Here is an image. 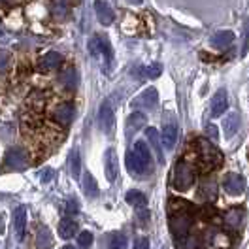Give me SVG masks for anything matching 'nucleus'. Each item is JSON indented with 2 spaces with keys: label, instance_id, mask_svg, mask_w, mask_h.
Instances as JSON below:
<instances>
[{
  "label": "nucleus",
  "instance_id": "1",
  "mask_svg": "<svg viewBox=\"0 0 249 249\" xmlns=\"http://www.w3.org/2000/svg\"><path fill=\"white\" fill-rule=\"evenodd\" d=\"M176 208H170V231L174 234V238L179 242L187 240V236L191 232L193 227V213H191V204L183 202V200H172Z\"/></svg>",
  "mask_w": 249,
  "mask_h": 249
},
{
  "label": "nucleus",
  "instance_id": "2",
  "mask_svg": "<svg viewBox=\"0 0 249 249\" xmlns=\"http://www.w3.org/2000/svg\"><path fill=\"white\" fill-rule=\"evenodd\" d=\"M196 157H198V162H200L204 170H213V168L221 166V162H223L221 151L206 138L196 140Z\"/></svg>",
  "mask_w": 249,
  "mask_h": 249
},
{
  "label": "nucleus",
  "instance_id": "3",
  "mask_svg": "<svg viewBox=\"0 0 249 249\" xmlns=\"http://www.w3.org/2000/svg\"><path fill=\"white\" fill-rule=\"evenodd\" d=\"M195 183V168L187 164L185 160H178L172 170V185L176 191H187Z\"/></svg>",
  "mask_w": 249,
  "mask_h": 249
},
{
  "label": "nucleus",
  "instance_id": "4",
  "mask_svg": "<svg viewBox=\"0 0 249 249\" xmlns=\"http://www.w3.org/2000/svg\"><path fill=\"white\" fill-rule=\"evenodd\" d=\"M29 160H31L29 153L25 149H21V147H12L4 155V164L10 170H23V168H27Z\"/></svg>",
  "mask_w": 249,
  "mask_h": 249
},
{
  "label": "nucleus",
  "instance_id": "5",
  "mask_svg": "<svg viewBox=\"0 0 249 249\" xmlns=\"http://www.w3.org/2000/svg\"><path fill=\"white\" fill-rule=\"evenodd\" d=\"M223 187H225V191H227L231 196H238V195H242V193L246 191V179H244L242 174L229 172V174H225V178H223Z\"/></svg>",
  "mask_w": 249,
  "mask_h": 249
},
{
  "label": "nucleus",
  "instance_id": "6",
  "mask_svg": "<svg viewBox=\"0 0 249 249\" xmlns=\"http://www.w3.org/2000/svg\"><path fill=\"white\" fill-rule=\"evenodd\" d=\"M104 170H106V179L109 183H113L119 176V157L113 147H109L104 155Z\"/></svg>",
  "mask_w": 249,
  "mask_h": 249
},
{
  "label": "nucleus",
  "instance_id": "7",
  "mask_svg": "<svg viewBox=\"0 0 249 249\" xmlns=\"http://www.w3.org/2000/svg\"><path fill=\"white\" fill-rule=\"evenodd\" d=\"M244 217H246L244 208L236 206V208H231V210H227V212H225V215H223V223H225V227H227V229H231V231H240V229H242V225H244Z\"/></svg>",
  "mask_w": 249,
  "mask_h": 249
},
{
  "label": "nucleus",
  "instance_id": "8",
  "mask_svg": "<svg viewBox=\"0 0 249 249\" xmlns=\"http://www.w3.org/2000/svg\"><path fill=\"white\" fill-rule=\"evenodd\" d=\"M157 104H159V93H157V89H153V87L145 89L143 93H140L132 100V106H134V108L155 109Z\"/></svg>",
  "mask_w": 249,
  "mask_h": 249
},
{
  "label": "nucleus",
  "instance_id": "9",
  "mask_svg": "<svg viewBox=\"0 0 249 249\" xmlns=\"http://www.w3.org/2000/svg\"><path fill=\"white\" fill-rule=\"evenodd\" d=\"M98 119H100V126L106 134H111L113 126H115V113H113V108L109 102H104L100 109H98Z\"/></svg>",
  "mask_w": 249,
  "mask_h": 249
},
{
  "label": "nucleus",
  "instance_id": "10",
  "mask_svg": "<svg viewBox=\"0 0 249 249\" xmlns=\"http://www.w3.org/2000/svg\"><path fill=\"white\" fill-rule=\"evenodd\" d=\"M53 117H55V121L62 126H68V124L72 123V119H74V106L70 104V102H62L59 104L55 111H53Z\"/></svg>",
  "mask_w": 249,
  "mask_h": 249
},
{
  "label": "nucleus",
  "instance_id": "11",
  "mask_svg": "<svg viewBox=\"0 0 249 249\" xmlns=\"http://www.w3.org/2000/svg\"><path fill=\"white\" fill-rule=\"evenodd\" d=\"M198 196L206 202H213L217 198V181L213 178H206L198 187Z\"/></svg>",
  "mask_w": 249,
  "mask_h": 249
},
{
  "label": "nucleus",
  "instance_id": "12",
  "mask_svg": "<svg viewBox=\"0 0 249 249\" xmlns=\"http://www.w3.org/2000/svg\"><path fill=\"white\" fill-rule=\"evenodd\" d=\"M62 64V57L61 53H57V51H49L46 53L42 59H40V72H55V70H59V66Z\"/></svg>",
  "mask_w": 249,
  "mask_h": 249
},
{
  "label": "nucleus",
  "instance_id": "13",
  "mask_svg": "<svg viewBox=\"0 0 249 249\" xmlns=\"http://www.w3.org/2000/svg\"><path fill=\"white\" fill-rule=\"evenodd\" d=\"M229 108V94L225 89H219L217 93L213 94V98H212V115L213 117H219V115H223L225 111Z\"/></svg>",
  "mask_w": 249,
  "mask_h": 249
},
{
  "label": "nucleus",
  "instance_id": "14",
  "mask_svg": "<svg viewBox=\"0 0 249 249\" xmlns=\"http://www.w3.org/2000/svg\"><path fill=\"white\" fill-rule=\"evenodd\" d=\"M143 124H145V115H143L142 111L130 113L128 119H126V124H124V134H126V138H130L132 134H136Z\"/></svg>",
  "mask_w": 249,
  "mask_h": 249
},
{
  "label": "nucleus",
  "instance_id": "15",
  "mask_svg": "<svg viewBox=\"0 0 249 249\" xmlns=\"http://www.w3.org/2000/svg\"><path fill=\"white\" fill-rule=\"evenodd\" d=\"M25 229H27V206H19L14 213V231L17 240H23Z\"/></svg>",
  "mask_w": 249,
  "mask_h": 249
},
{
  "label": "nucleus",
  "instance_id": "16",
  "mask_svg": "<svg viewBox=\"0 0 249 249\" xmlns=\"http://www.w3.org/2000/svg\"><path fill=\"white\" fill-rule=\"evenodd\" d=\"M94 12H96L98 21H100L104 27L111 25V23H113V19H115V16H113V10L109 8L104 0H96V2H94Z\"/></svg>",
  "mask_w": 249,
  "mask_h": 249
},
{
  "label": "nucleus",
  "instance_id": "17",
  "mask_svg": "<svg viewBox=\"0 0 249 249\" xmlns=\"http://www.w3.org/2000/svg\"><path fill=\"white\" fill-rule=\"evenodd\" d=\"M145 136H147V140H149V143H151V149L155 151L159 164H162V162H164V151H162V142H160V136H159L157 128L149 126V128L145 130Z\"/></svg>",
  "mask_w": 249,
  "mask_h": 249
},
{
  "label": "nucleus",
  "instance_id": "18",
  "mask_svg": "<svg viewBox=\"0 0 249 249\" xmlns=\"http://www.w3.org/2000/svg\"><path fill=\"white\" fill-rule=\"evenodd\" d=\"M126 168H128L130 174H134V176H142V174H145V172L149 170V166L134 151H128L126 153Z\"/></svg>",
  "mask_w": 249,
  "mask_h": 249
},
{
  "label": "nucleus",
  "instance_id": "19",
  "mask_svg": "<svg viewBox=\"0 0 249 249\" xmlns=\"http://www.w3.org/2000/svg\"><path fill=\"white\" fill-rule=\"evenodd\" d=\"M176 140H178V124L176 121H168L162 126V143L166 149H172L176 145Z\"/></svg>",
  "mask_w": 249,
  "mask_h": 249
},
{
  "label": "nucleus",
  "instance_id": "20",
  "mask_svg": "<svg viewBox=\"0 0 249 249\" xmlns=\"http://www.w3.org/2000/svg\"><path fill=\"white\" fill-rule=\"evenodd\" d=\"M234 42V32L232 31H219L212 36L210 44L215 49H227Z\"/></svg>",
  "mask_w": 249,
  "mask_h": 249
},
{
  "label": "nucleus",
  "instance_id": "21",
  "mask_svg": "<svg viewBox=\"0 0 249 249\" xmlns=\"http://www.w3.org/2000/svg\"><path fill=\"white\" fill-rule=\"evenodd\" d=\"M238 128H240V115H238L236 111H231V113L225 117V121H223L225 136H227V138H232L234 134L238 132Z\"/></svg>",
  "mask_w": 249,
  "mask_h": 249
},
{
  "label": "nucleus",
  "instance_id": "22",
  "mask_svg": "<svg viewBox=\"0 0 249 249\" xmlns=\"http://www.w3.org/2000/svg\"><path fill=\"white\" fill-rule=\"evenodd\" d=\"M59 83H61L66 91L76 89V85H78V72H76V68H66V70L61 74Z\"/></svg>",
  "mask_w": 249,
  "mask_h": 249
},
{
  "label": "nucleus",
  "instance_id": "23",
  "mask_svg": "<svg viewBox=\"0 0 249 249\" xmlns=\"http://www.w3.org/2000/svg\"><path fill=\"white\" fill-rule=\"evenodd\" d=\"M36 246L38 249H49L53 246V236H51V231L47 227H40L38 232H36Z\"/></svg>",
  "mask_w": 249,
  "mask_h": 249
},
{
  "label": "nucleus",
  "instance_id": "24",
  "mask_svg": "<svg viewBox=\"0 0 249 249\" xmlns=\"http://www.w3.org/2000/svg\"><path fill=\"white\" fill-rule=\"evenodd\" d=\"M76 231H78V225H76L74 219H62L61 223H59V236L64 238V240L72 238L76 234Z\"/></svg>",
  "mask_w": 249,
  "mask_h": 249
},
{
  "label": "nucleus",
  "instance_id": "25",
  "mask_svg": "<svg viewBox=\"0 0 249 249\" xmlns=\"http://www.w3.org/2000/svg\"><path fill=\"white\" fill-rule=\"evenodd\" d=\"M83 191H85V195L87 196H91V198H94L96 195H98V185H96V179H94L93 176L87 172V174H83Z\"/></svg>",
  "mask_w": 249,
  "mask_h": 249
},
{
  "label": "nucleus",
  "instance_id": "26",
  "mask_svg": "<svg viewBox=\"0 0 249 249\" xmlns=\"http://www.w3.org/2000/svg\"><path fill=\"white\" fill-rule=\"evenodd\" d=\"M132 151H134V153L140 157L142 160L151 168V151H149V147L145 145V142H136L134 147H132Z\"/></svg>",
  "mask_w": 249,
  "mask_h": 249
},
{
  "label": "nucleus",
  "instance_id": "27",
  "mask_svg": "<svg viewBox=\"0 0 249 249\" xmlns=\"http://www.w3.org/2000/svg\"><path fill=\"white\" fill-rule=\"evenodd\" d=\"M126 202L130 204V206H134V208H145L147 198H145V195L140 193V191H128L126 193Z\"/></svg>",
  "mask_w": 249,
  "mask_h": 249
},
{
  "label": "nucleus",
  "instance_id": "28",
  "mask_svg": "<svg viewBox=\"0 0 249 249\" xmlns=\"http://www.w3.org/2000/svg\"><path fill=\"white\" fill-rule=\"evenodd\" d=\"M108 249H126V238L123 234H113L108 244Z\"/></svg>",
  "mask_w": 249,
  "mask_h": 249
},
{
  "label": "nucleus",
  "instance_id": "29",
  "mask_svg": "<svg viewBox=\"0 0 249 249\" xmlns=\"http://www.w3.org/2000/svg\"><path fill=\"white\" fill-rule=\"evenodd\" d=\"M10 66H12V55H10L8 51L0 49V74L8 72V70H10Z\"/></svg>",
  "mask_w": 249,
  "mask_h": 249
},
{
  "label": "nucleus",
  "instance_id": "30",
  "mask_svg": "<svg viewBox=\"0 0 249 249\" xmlns=\"http://www.w3.org/2000/svg\"><path fill=\"white\" fill-rule=\"evenodd\" d=\"M70 168H72V174L74 178H79V168H81V160H79V151L74 149L72 155H70Z\"/></svg>",
  "mask_w": 249,
  "mask_h": 249
},
{
  "label": "nucleus",
  "instance_id": "31",
  "mask_svg": "<svg viewBox=\"0 0 249 249\" xmlns=\"http://www.w3.org/2000/svg\"><path fill=\"white\" fill-rule=\"evenodd\" d=\"M78 244L79 248L83 249H89L91 246H93V234L89 232V231H85V232H81L78 236Z\"/></svg>",
  "mask_w": 249,
  "mask_h": 249
},
{
  "label": "nucleus",
  "instance_id": "32",
  "mask_svg": "<svg viewBox=\"0 0 249 249\" xmlns=\"http://www.w3.org/2000/svg\"><path fill=\"white\" fill-rule=\"evenodd\" d=\"M160 72H162V66L160 64H149L147 68H145V76L147 78H151V79H155V78H159L160 76Z\"/></svg>",
  "mask_w": 249,
  "mask_h": 249
},
{
  "label": "nucleus",
  "instance_id": "33",
  "mask_svg": "<svg viewBox=\"0 0 249 249\" xmlns=\"http://www.w3.org/2000/svg\"><path fill=\"white\" fill-rule=\"evenodd\" d=\"M40 178H42V181H51L53 178H55V170L53 168H44V170L40 172Z\"/></svg>",
  "mask_w": 249,
  "mask_h": 249
},
{
  "label": "nucleus",
  "instance_id": "34",
  "mask_svg": "<svg viewBox=\"0 0 249 249\" xmlns=\"http://www.w3.org/2000/svg\"><path fill=\"white\" fill-rule=\"evenodd\" d=\"M132 249H149V238H145V236L138 238V240L134 242V248Z\"/></svg>",
  "mask_w": 249,
  "mask_h": 249
},
{
  "label": "nucleus",
  "instance_id": "35",
  "mask_svg": "<svg viewBox=\"0 0 249 249\" xmlns=\"http://www.w3.org/2000/svg\"><path fill=\"white\" fill-rule=\"evenodd\" d=\"M138 219H140L142 223H145L149 219V212L145 208H138Z\"/></svg>",
  "mask_w": 249,
  "mask_h": 249
},
{
  "label": "nucleus",
  "instance_id": "36",
  "mask_svg": "<svg viewBox=\"0 0 249 249\" xmlns=\"http://www.w3.org/2000/svg\"><path fill=\"white\" fill-rule=\"evenodd\" d=\"M249 51V25H248V34H246V40H244V46H242V55L246 57V53Z\"/></svg>",
  "mask_w": 249,
  "mask_h": 249
},
{
  "label": "nucleus",
  "instance_id": "37",
  "mask_svg": "<svg viewBox=\"0 0 249 249\" xmlns=\"http://www.w3.org/2000/svg\"><path fill=\"white\" fill-rule=\"evenodd\" d=\"M206 132H208V136H212L213 140H217V128H215L213 124H210V126L206 128Z\"/></svg>",
  "mask_w": 249,
  "mask_h": 249
},
{
  "label": "nucleus",
  "instance_id": "38",
  "mask_svg": "<svg viewBox=\"0 0 249 249\" xmlns=\"http://www.w3.org/2000/svg\"><path fill=\"white\" fill-rule=\"evenodd\" d=\"M66 212H68V213H76V212H78V202H76V200H70Z\"/></svg>",
  "mask_w": 249,
  "mask_h": 249
},
{
  "label": "nucleus",
  "instance_id": "39",
  "mask_svg": "<svg viewBox=\"0 0 249 249\" xmlns=\"http://www.w3.org/2000/svg\"><path fill=\"white\" fill-rule=\"evenodd\" d=\"M55 4H62V6H68V4H72L74 0H53Z\"/></svg>",
  "mask_w": 249,
  "mask_h": 249
},
{
  "label": "nucleus",
  "instance_id": "40",
  "mask_svg": "<svg viewBox=\"0 0 249 249\" xmlns=\"http://www.w3.org/2000/svg\"><path fill=\"white\" fill-rule=\"evenodd\" d=\"M126 2H128V4H132V6H138V4H142L143 0H126Z\"/></svg>",
  "mask_w": 249,
  "mask_h": 249
},
{
  "label": "nucleus",
  "instance_id": "41",
  "mask_svg": "<svg viewBox=\"0 0 249 249\" xmlns=\"http://www.w3.org/2000/svg\"><path fill=\"white\" fill-rule=\"evenodd\" d=\"M61 249H76L74 246H64V248H61Z\"/></svg>",
  "mask_w": 249,
  "mask_h": 249
},
{
  "label": "nucleus",
  "instance_id": "42",
  "mask_svg": "<svg viewBox=\"0 0 249 249\" xmlns=\"http://www.w3.org/2000/svg\"><path fill=\"white\" fill-rule=\"evenodd\" d=\"M0 2H10V0H0Z\"/></svg>",
  "mask_w": 249,
  "mask_h": 249
},
{
  "label": "nucleus",
  "instance_id": "43",
  "mask_svg": "<svg viewBox=\"0 0 249 249\" xmlns=\"http://www.w3.org/2000/svg\"><path fill=\"white\" fill-rule=\"evenodd\" d=\"M0 36H2V32H0Z\"/></svg>",
  "mask_w": 249,
  "mask_h": 249
}]
</instances>
